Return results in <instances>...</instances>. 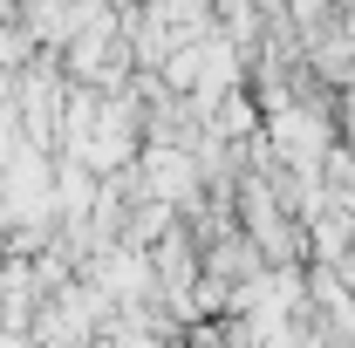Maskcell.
I'll list each match as a JSON object with an SVG mask.
<instances>
[{
    "label": "cell",
    "mask_w": 355,
    "mask_h": 348,
    "mask_svg": "<svg viewBox=\"0 0 355 348\" xmlns=\"http://www.w3.org/2000/svg\"><path fill=\"white\" fill-rule=\"evenodd\" d=\"M335 273H342V287H349V294H355V246H349V253H342V260H335Z\"/></svg>",
    "instance_id": "cell-1"
}]
</instances>
